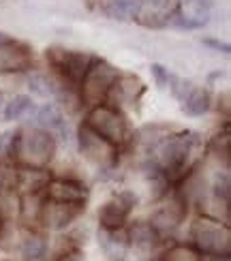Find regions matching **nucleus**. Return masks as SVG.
Wrapping results in <instances>:
<instances>
[{
  "instance_id": "f257e3e1",
  "label": "nucleus",
  "mask_w": 231,
  "mask_h": 261,
  "mask_svg": "<svg viewBox=\"0 0 231 261\" xmlns=\"http://www.w3.org/2000/svg\"><path fill=\"white\" fill-rule=\"evenodd\" d=\"M137 0H109L105 13L112 15L114 19H129L137 13Z\"/></svg>"
},
{
  "instance_id": "7ed1b4c3",
  "label": "nucleus",
  "mask_w": 231,
  "mask_h": 261,
  "mask_svg": "<svg viewBox=\"0 0 231 261\" xmlns=\"http://www.w3.org/2000/svg\"><path fill=\"white\" fill-rule=\"evenodd\" d=\"M141 5H146V7H152V9H161L167 5V0H139Z\"/></svg>"
},
{
  "instance_id": "f03ea898",
  "label": "nucleus",
  "mask_w": 231,
  "mask_h": 261,
  "mask_svg": "<svg viewBox=\"0 0 231 261\" xmlns=\"http://www.w3.org/2000/svg\"><path fill=\"white\" fill-rule=\"evenodd\" d=\"M30 107H32V103H30L28 96H15V99H11V103L7 105L5 118L7 120H17V118L24 116Z\"/></svg>"
}]
</instances>
